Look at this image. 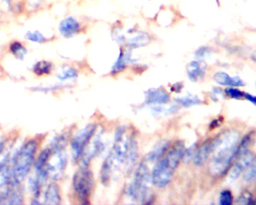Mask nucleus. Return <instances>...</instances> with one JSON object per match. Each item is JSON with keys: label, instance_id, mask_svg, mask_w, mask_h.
<instances>
[{"label": "nucleus", "instance_id": "nucleus-12", "mask_svg": "<svg viewBox=\"0 0 256 205\" xmlns=\"http://www.w3.org/2000/svg\"><path fill=\"white\" fill-rule=\"evenodd\" d=\"M170 101V95L162 88L150 89L145 93V102L151 105H162Z\"/></svg>", "mask_w": 256, "mask_h": 205}, {"label": "nucleus", "instance_id": "nucleus-18", "mask_svg": "<svg viewBox=\"0 0 256 205\" xmlns=\"http://www.w3.org/2000/svg\"><path fill=\"white\" fill-rule=\"evenodd\" d=\"M169 142H161L157 144L154 150H152L147 156L148 160L150 162L158 161L166 153V151L169 148Z\"/></svg>", "mask_w": 256, "mask_h": 205}, {"label": "nucleus", "instance_id": "nucleus-29", "mask_svg": "<svg viewBox=\"0 0 256 205\" xmlns=\"http://www.w3.org/2000/svg\"><path fill=\"white\" fill-rule=\"evenodd\" d=\"M225 94L230 98L234 99V100H241L244 98V94L238 90V89L235 88V87H229L225 90Z\"/></svg>", "mask_w": 256, "mask_h": 205}, {"label": "nucleus", "instance_id": "nucleus-7", "mask_svg": "<svg viewBox=\"0 0 256 205\" xmlns=\"http://www.w3.org/2000/svg\"><path fill=\"white\" fill-rule=\"evenodd\" d=\"M96 130V125H87L74 136L71 142V153L75 162L81 159L86 148L88 146L93 135H95Z\"/></svg>", "mask_w": 256, "mask_h": 205}, {"label": "nucleus", "instance_id": "nucleus-4", "mask_svg": "<svg viewBox=\"0 0 256 205\" xmlns=\"http://www.w3.org/2000/svg\"><path fill=\"white\" fill-rule=\"evenodd\" d=\"M114 167L125 165L131 167L135 164L138 155V143L133 134H128L125 126L117 128L114 142L110 153Z\"/></svg>", "mask_w": 256, "mask_h": 205}, {"label": "nucleus", "instance_id": "nucleus-30", "mask_svg": "<svg viewBox=\"0 0 256 205\" xmlns=\"http://www.w3.org/2000/svg\"><path fill=\"white\" fill-rule=\"evenodd\" d=\"M237 202H239L241 204H247V205H254V202L253 201V199H252L251 195L248 194H244L239 198V199L237 200Z\"/></svg>", "mask_w": 256, "mask_h": 205}, {"label": "nucleus", "instance_id": "nucleus-2", "mask_svg": "<svg viewBox=\"0 0 256 205\" xmlns=\"http://www.w3.org/2000/svg\"><path fill=\"white\" fill-rule=\"evenodd\" d=\"M38 149L36 141L26 142L2 171V183L5 185L19 186L31 170Z\"/></svg>", "mask_w": 256, "mask_h": 205}, {"label": "nucleus", "instance_id": "nucleus-19", "mask_svg": "<svg viewBox=\"0 0 256 205\" xmlns=\"http://www.w3.org/2000/svg\"><path fill=\"white\" fill-rule=\"evenodd\" d=\"M113 167H114V165H113V159L109 154L107 158L104 159L101 169L102 183L104 185H106L110 180Z\"/></svg>", "mask_w": 256, "mask_h": 205}, {"label": "nucleus", "instance_id": "nucleus-23", "mask_svg": "<svg viewBox=\"0 0 256 205\" xmlns=\"http://www.w3.org/2000/svg\"><path fill=\"white\" fill-rule=\"evenodd\" d=\"M52 68L53 65L51 62L46 60L39 61L33 66V72L39 76L50 75L52 72Z\"/></svg>", "mask_w": 256, "mask_h": 205}, {"label": "nucleus", "instance_id": "nucleus-28", "mask_svg": "<svg viewBox=\"0 0 256 205\" xmlns=\"http://www.w3.org/2000/svg\"><path fill=\"white\" fill-rule=\"evenodd\" d=\"M219 202L221 205H231L233 202V195L231 192L228 190L221 192Z\"/></svg>", "mask_w": 256, "mask_h": 205}, {"label": "nucleus", "instance_id": "nucleus-1", "mask_svg": "<svg viewBox=\"0 0 256 205\" xmlns=\"http://www.w3.org/2000/svg\"><path fill=\"white\" fill-rule=\"evenodd\" d=\"M213 151L209 156V172L215 177L224 175L231 167L239 147V133L228 130L213 139Z\"/></svg>", "mask_w": 256, "mask_h": 205}, {"label": "nucleus", "instance_id": "nucleus-6", "mask_svg": "<svg viewBox=\"0 0 256 205\" xmlns=\"http://www.w3.org/2000/svg\"><path fill=\"white\" fill-rule=\"evenodd\" d=\"M88 167L81 165L72 180L74 191L82 204L89 203V198L94 187V177Z\"/></svg>", "mask_w": 256, "mask_h": 205}, {"label": "nucleus", "instance_id": "nucleus-5", "mask_svg": "<svg viewBox=\"0 0 256 205\" xmlns=\"http://www.w3.org/2000/svg\"><path fill=\"white\" fill-rule=\"evenodd\" d=\"M152 177L148 165L145 162L138 165L132 182L127 187L128 196L134 202L145 203L150 197Z\"/></svg>", "mask_w": 256, "mask_h": 205}, {"label": "nucleus", "instance_id": "nucleus-27", "mask_svg": "<svg viewBox=\"0 0 256 205\" xmlns=\"http://www.w3.org/2000/svg\"><path fill=\"white\" fill-rule=\"evenodd\" d=\"M24 2H24V8L27 11L32 12V11H36L42 6L44 0H25Z\"/></svg>", "mask_w": 256, "mask_h": 205}, {"label": "nucleus", "instance_id": "nucleus-11", "mask_svg": "<svg viewBox=\"0 0 256 205\" xmlns=\"http://www.w3.org/2000/svg\"><path fill=\"white\" fill-rule=\"evenodd\" d=\"M105 148V145L104 142L102 141L101 137L99 135L95 140L93 141V144L90 147H87L82 157H81V165L84 166H89L90 161L93 158L98 156L102 154L103 151Z\"/></svg>", "mask_w": 256, "mask_h": 205}, {"label": "nucleus", "instance_id": "nucleus-10", "mask_svg": "<svg viewBox=\"0 0 256 205\" xmlns=\"http://www.w3.org/2000/svg\"><path fill=\"white\" fill-rule=\"evenodd\" d=\"M81 30V24L79 20L72 15L64 17L59 21L58 25L59 34L65 39L74 37L79 33Z\"/></svg>", "mask_w": 256, "mask_h": 205}, {"label": "nucleus", "instance_id": "nucleus-8", "mask_svg": "<svg viewBox=\"0 0 256 205\" xmlns=\"http://www.w3.org/2000/svg\"><path fill=\"white\" fill-rule=\"evenodd\" d=\"M68 162V157L65 151H51L48 171L49 176L53 180H58L62 177Z\"/></svg>", "mask_w": 256, "mask_h": 205}, {"label": "nucleus", "instance_id": "nucleus-17", "mask_svg": "<svg viewBox=\"0 0 256 205\" xmlns=\"http://www.w3.org/2000/svg\"><path fill=\"white\" fill-rule=\"evenodd\" d=\"M44 199L45 205H59L61 202L59 187L56 184H51L45 190Z\"/></svg>", "mask_w": 256, "mask_h": 205}, {"label": "nucleus", "instance_id": "nucleus-20", "mask_svg": "<svg viewBox=\"0 0 256 205\" xmlns=\"http://www.w3.org/2000/svg\"><path fill=\"white\" fill-rule=\"evenodd\" d=\"M78 77V72L73 67L66 65L62 66L60 71L58 72L57 78L60 81H72L76 79Z\"/></svg>", "mask_w": 256, "mask_h": 205}, {"label": "nucleus", "instance_id": "nucleus-13", "mask_svg": "<svg viewBox=\"0 0 256 205\" xmlns=\"http://www.w3.org/2000/svg\"><path fill=\"white\" fill-rule=\"evenodd\" d=\"M213 145L214 142L213 139L211 140L206 141L199 148H196L193 156L195 165L202 166L206 162L213 151Z\"/></svg>", "mask_w": 256, "mask_h": 205}, {"label": "nucleus", "instance_id": "nucleus-21", "mask_svg": "<svg viewBox=\"0 0 256 205\" xmlns=\"http://www.w3.org/2000/svg\"><path fill=\"white\" fill-rule=\"evenodd\" d=\"M129 60V55L126 54L123 51L120 50L118 57L111 68V73L116 74L122 72L126 68L128 61Z\"/></svg>", "mask_w": 256, "mask_h": 205}, {"label": "nucleus", "instance_id": "nucleus-25", "mask_svg": "<svg viewBox=\"0 0 256 205\" xmlns=\"http://www.w3.org/2000/svg\"><path fill=\"white\" fill-rule=\"evenodd\" d=\"M177 102L184 107H190L192 106L199 105L202 103L200 99L196 96L187 95L176 100Z\"/></svg>", "mask_w": 256, "mask_h": 205}, {"label": "nucleus", "instance_id": "nucleus-26", "mask_svg": "<svg viewBox=\"0 0 256 205\" xmlns=\"http://www.w3.org/2000/svg\"><path fill=\"white\" fill-rule=\"evenodd\" d=\"M67 145V140L65 137L63 135L56 137V139H53L51 145L50 149L51 151H65V147Z\"/></svg>", "mask_w": 256, "mask_h": 205}, {"label": "nucleus", "instance_id": "nucleus-14", "mask_svg": "<svg viewBox=\"0 0 256 205\" xmlns=\"http://www.w3.org/2000/svg\"><path fill=\"white\" fill-rule=\"evenodd\" d=\"M18 186H10L6 191L0 195V205H22L23 195Z\"/></svg>", "mask_w": 256, "mask_h": 205}, {"label": "nucleus", "instance_id": "nucleus-22", "mask_svg": "<svg viewBox=\"0 0 256 205\" xmlns=\"http://www.w3.org/2000/svg\"><path fill=\"white\" fill-rule=\"evenodd\" d=\"M9 51L13 56H15L17 59L23 60L27 53V49L25 46L18 41H14L11 42L9 45Z\"/></svg>", "mask_w": 256, "mask_h": 205}, {"label": "nucleus", "instance_id": "nucleus-16", "mask_svg": "<svg viewBox=\"0 0 256 205\" xmlns=\"http://www.w3.org/2000/svg\"><path fill=\"white\" fill-rule=\"evenodd\" d=\"M213 79L217 84L230 87H239L245 86V83L239 77H231L224 72H218L213 76Z\"/></svg>", "mask_w": 256, "mask_h": 205}, {"label": "nucleus", "instance_id": "nucleus-33", "mask_svg": "<svg viewBox=\"0 0 256 205\" xmlns=\"http://www.w3.org/2000/svg\"><path fill=\"white\" fill-rule=\"evenodd\" d=\"M4 148H5V142L3 139H0V155H2Z\"/></svg>", "mask_w": 256, "mask_h": 205}, {"label": "nucleus", "instance_id": "nucleus-24", "mask_svg": "<svg viewBox=\"0 0 256 205\" xmlns=\"http://www.w3.org/2000/svg\"><path fill=\"white\" fill-rule=\"evenodd\" d=\"M25 39L36 44H44L49 41V39L39 30H29L25 33Z\"/></svg>", "mask_w": 256, "mask_h": 205}, {"label": "nucleus", "instance_id": "nucleus-9", "mask_svg": "<svg viewBox=\"0 0 256 205\" xmlns=\"http://www.w3.org/2000/svg\"><path fill=\"white\" fill-rule=\"evenodd\" d=\"M116 37L131 49L145 47L151 42V36L148 33L138 30H129L124 34L116 33Z\"/></svg>", "mask_w": 256, "mask_h": 205}, {"label": "nucleus", "instance_id": "nucleus-15", "mask_svg": "<svg viewBox=\"0 0 256 205\" xmlns=\"http://www.w3.org/2000/svg\"><path fill=\"white\" fill-rule=\"evenodd\" d=\"M206 65L204 61L194 60L190 62L186 67V72L190 81L198 82L205 78Z\"/></svg>", "mask_w": 256, "mask_h": 205}, {"label": "nucleus", "instance_id": "nucleus-32", "mask_svg": "<svg viewBox=\"0 0 256 205\" xmlns=\"http://www.w3.org/2000/svg\"><path fill=\"white\" fill-rule=\"evenodd\" d=\"M208 53L207 49H205V48H202V49H199L197 51V56L199 58H204L205 57L206 53Z\"/></svg>", "mask_w": 256, "mask_h": 205}, {"label": "nucleus", "instance_id": "nucleus-3", "mask_svg": "<svg viewBox=\"0 0 256 205\" xmlns=\"http://www.w3.org/2000/svg\"><path fill=\"white\" fill-rule=\"evenodd\" d=\"M185 151L184 144L182 142H175L171 149L168 148L158 159L151 173L154 185L158 188H163L169 184L174 171L184 158Z\"/></svg>", "mask_w": 256, "mask_h": 205}, {"label": "nucleus", "instance_id": "nucleus-31", "mask_svg": "<svg viewBox=\"0 0 256 205\" xmlns=\"http://www.w3.org/2000/svg\"><path fill=\"white\" fill-rule=\"evenodd\" d=\"M244 97L248 100L250 102L253 103V104H256V99L255 96L252 95V94H247V93H245L244 94Z\"/></svg>", "mask_w": 256, "mask_h": 205}]
</instances>
